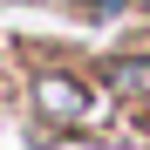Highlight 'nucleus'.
Segmentation results:
<instances>
[{
	"label": "nucleus",
	"mask_w": 150,
	"mask_h": 150,
	"mask_svg": "<svg viewBox=\"0 0 150 150\" xmlns=\"http://www.w3.org/2000/svg\"><path fill=\"white\" fill-rule=\"evenodd\" d=\"M34 109H41V116H55V123H75V116L89 109L82 75H68V68H41V75H34Z\"/></svg>",
	"instance_id": "nucleus-1"
}]
</instances>
